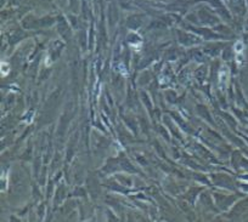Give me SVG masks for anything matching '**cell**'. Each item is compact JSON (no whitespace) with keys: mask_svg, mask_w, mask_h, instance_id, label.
Segmentation results:
<instances>
[{"mask_svg":"<svg viewBox=\"0 0 248 222\" xmlns=\"http://www.w3.org/2000/svg\"><path fill=\"white\" fill-rule=\"evenodd\" d=\"M235 47H236V52H240V54H241V52L243 51V45H242V43H241V41H240V43H237Z\"/></svg>","mask_w":248,"mask_h":222,"instance_id":"obj_1","label":"cell"}]
</instances>
